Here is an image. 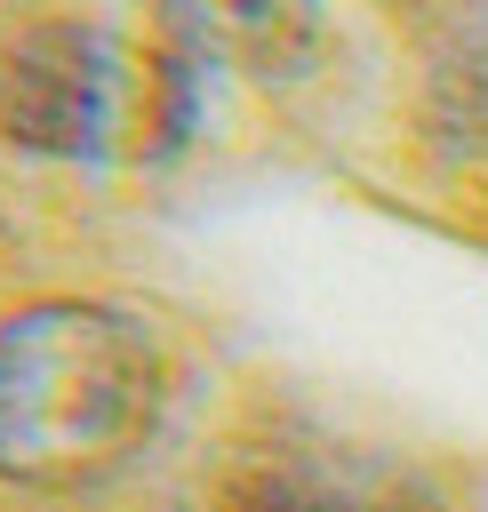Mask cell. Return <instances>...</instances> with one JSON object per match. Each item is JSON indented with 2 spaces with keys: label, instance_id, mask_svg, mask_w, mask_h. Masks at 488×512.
<instances>
[{
  "label": "cell",
  "instance_id": "cell-1",
  "mask_svg": "<svg viewBox=\"0 0 488 512\" xmlns=\"http://www.w3.org/2000/svg\"><path fill=\"white\" fill-rule=\"evenodd\" d=\"M168 352L104 296H32L0 312V480L80 496L128 472L160 424Z\"/></svg>",
  "mask_w": 488,
  "mask_h": 512
},
{
  "label": "cell",
  "instance_id": "cell-2",
  "mask_svg": "<svg viewBox=\"0 0 488 512\" xmlns=\"http://www.w3.org/2000/svg\"><path fill=\"white\" fill-rule=\"evenodd\" d=\"M192 88L200 64L176 48L136 64L112 32L40 16L0 48V144L32 160H112L120 144L176 152L192 128Z\"/></svg>",
  "mask_w": 488,
  "mask_h": 512
},
{
  "label": "cell",
  "instance_id": "cell-3",
  "mask_svg": "<svg viewBox=\"0 0 488 512\" xmlns=\"http://www.w3.org/2000/svg\"><path fill=\"white\" fill-rule=\"evenodd\" d=\"M160 32L200 72H240L256 88H288L320 64L328 8L320 0H160Z\"/></svg>",
  "mask_w": 488,
  "mask_h": 512
},
{
  "label": "cell",
  "instance_id": "cell-4",
  "mask_svg": "<svg viewBox=\"0 0 488 512\" xmlns=\"http://www.w3.org/2000/svg\"><path fill=\"white\" fill-rule=\"evenodd\" d=\"M216 512H440L432 488L376 472V464H320V456H280V464H248Z\"/></svg>",
  "mask_w": 488,
  "mask_h": 512
},
{
  "label": "cell",
  "instance_id": "cell-5",
  "mask_svg": "<svg viewBox=\"0 0 488 512\" xmlns=\"http://www.w3.org/2000/svg\"><path fill=\"white\" fill-rule=\"evenodd\" d=\"M424 112H432V128L456 136V144H488V32L456 40V48L432 64Z\"/></svg>",
  "mask_w": 488,
  "mask_h": 512
}]
</instances>
